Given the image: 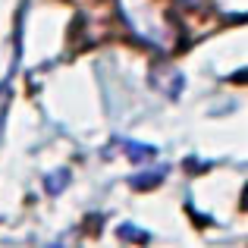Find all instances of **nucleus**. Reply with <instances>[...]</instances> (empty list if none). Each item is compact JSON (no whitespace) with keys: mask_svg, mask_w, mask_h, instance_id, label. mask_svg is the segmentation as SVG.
<instances>
[{"mask_svg":"<svg viewBox=\"0 0 248 248\" xmlns=\"http://www.w3.org/2000/svg\"><path fill=\"white\" fill-rule=\"evenodd\" d=\"M123 22L139 41L154 50H173L179 44V25L167 0H120Z\"/></svg>","mask_w":248,"mask_h":248,"instance_id":"f257e3e1","label":"nucleus"},{"mask_svg":"<svg viewBox=\"0 0 248 248\" xmlns=\"http://www.w3.org/2000/svg\"><path fill=\"white\" fill-rule=\"evenodd\" d=\"M217 3V13H223L226 19H245V13H248V0H214Z\"/></svg>","mask_w":248,"mask_h":248,"instance_id":"f03ea898","label":"nucleus"},{"mask_svg":"<svg viewBox=\"0 0 248 248\" xmlns=\"http://www.w3.org/2000/svg\"><path fill=\"white\" fill-rule=\"evenodd\" d=\"M123 151H126L132 160H139V164H145V160L154 157V148L151 145H141V141H123Z\"/></svg>","mask_w":248,"mask_h":248,"instance_id":"7ed1b4c3","label":"nucleus"},{"mask_svg":"<svg viewBox=\"0 0 248 248\" xmlns=\"http://www.w3.org/2000/svg\"><path fill=\"white\" fill-rule=\"evenodd\" d=\"M66 179H69V173H66V170H60L57 176H50V179H47V192H60V188L66 186Z\"/></svg>","mask_w":248,"mask_h":248,"instance_id":"20e7f679","label":"nucleus"},{"mask_svg":"<svg viewBox=\"0 0 248 248\" xmlns=\"http://www.w3.org/2000/svg\"><path fill=\"white\" fill-rule=\"evenodd\" d=\"M120 236L123 239H148V232H139V230H132V226H120Z\"/></svg>","mask_w":248,"mask_h":248,"instance_id":"39448f33","label":"nucleus"},{"mask_svg":"<svg viewBox=\"0 0 248 248\" xmlns=\"http://www.w3.org/2000/svg\"><path fill=\"white\" fill-rule=\"evenodd\" d=\"M6 101H10V91H6V82L0 85V123H3V113H6Z\"/></svg>","mask_w":248,"mask_h":248,"instance_id":"423d86ee","label":"nucleus"},{"mask_svg":"<svg viewBox=\"0 0 248 248\" xmlns=\"http://www.w3.org/2000/svg\"><path fill=\"white\" fill-rule=\"evenodd\" d=\"M186 3H201V0H186Z\"/></svg>","mask_w":248,"mask_h":248,"instance_id":"0eeeda50","label":"nucleus"}]
</instances>
